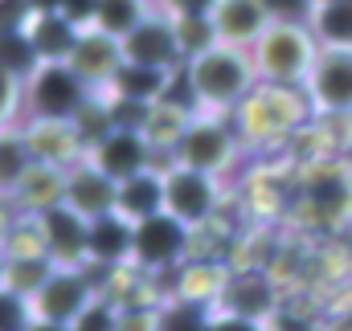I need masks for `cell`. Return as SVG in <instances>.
Wrapping results in <instances>:
<instances>
[{
  "label": "cell",
  "instance_id": "484cf974",
  "mask_svg": "<svg viewBox=\"0 0 352 331\" xmlns=\"http://www.w3.org/2000/svg\"><path fill=\"white\" fill-rule=\"evenodd\" d=\"M41 66L25 25H0V70L16 74V78H29L33 70Z\"/></svg>",
  "mask_w": 352,
  "mask_h": 331
},
{
  "label": "cell",
  "instance_id": "9a60e30c",
  "mask_svg": "<svg viewBox=\"0 0 352 331\" xmlns=\"http://www.w3.org/2000/svg\"><path fill=\"white\" fill-rule=\"evenodd\" d=\"M66 205L74 213H82L87 221H98V217L115 213V205H119V180H111L107 172H98L90 160H82V164H74L66 172Z\"/></svg>",
  "mask_w": 352,
  "mask_h": 331
},
{
  "label": "cell",
  "instance_id": "8992f818",
  "mask_svg": "<svg viewBox=\"0 0 352 331\" xmlns=\"http://www.w3.org/2000/svg\"><path fill=\"white\" fill-rule=\"evenodd\" d=\"M98 295H102V282L94 278V266H58L45 278V286L29 299V307H33V319L70 328Z\"/></svg>",
  "mask_w": 352,
  "mask_h": 331
},
{
  "label": "cell",
  "instance_id": "836d02e7",
  "mask_svg": "<svg viewBox=\"0 0 352 331\" xmlns=\"http://www.w3.org/2000/svg\"><path fill=\"white\" fill-rule=\"evenodd\" d=\"M205 331H266V323H263V319H250V315H238V311L217 307Z\"/></svg>",
  "mask_w": 352,
  "mask_h": 331
},
{
  "label": "cell",
  "instance_id": "603a6c76",
  "mask_svg": "<svg viewBox=\"0 0 352 331\" xmlns=\"http://www.w3.org/2000/svg\"><path fill=\"white\" fill-rule=\"evenodd\" d=\"M307 25L320 37V45L352 49V0H320V4H311Z\"/></svg>",
  "mask_w": 352,
  "mask_h": 331
},
{
  "label": "cell",
  "instance_id": "f35d334b",
  "mask_svg": "<svg viewBox=\"0 0 352 331\" xmlns=\"http://www.w3.org/2000/svg\"><path fill=\"white\" fill-rule=\"evenodd\" d=\"M29 4V12H58L62 8V0H25Z\"/></svg>",
  "mask_w": 352,
  "mask_h": 331
},
{
  "label": "cell",
  "instance_id": "ac0fdd59",
  "mask_svg": "<svg viewBox=\"0 0 352 331\" xmlns=\"http://www.w3.org/2000/svg\"><path fill=\"white\" fill-rule=\"evenodd\" d=\"M8 205L25 217H41L45 209H58L66 205V168H54V164H37L25 172V180L16 184V192L8 196Z\"/></svg>",
  "mask_w": 352,
  "mask_h": 331
},
{
  "label": "cell",
  "instance_id": "d590c367",
  "mask_svg": "<svg viewBox=\"0 0 352 331\" xmlns=\"http://www.w3.org/2000/svg\"><path fill=\"white\" fill-rule=\"evenodd\" d=\"M160 12H168V16H213V8H217V0H152Z\"/></svg>",
  "mask_w": 352,
  "mask_h": 331
},
{
  "label": "cell",
  "instance_id": "74e56055",
  "mask_svg": "<svg viewBox=\"0 0 352 331\" xmlns=\"http://www.w3.org/2000/svg\"><path fill=\"white\" fill-rule=\"evenodd\" d=\"M266 8L274 21H307L311 0H266Z\"/></svg>",
  "mask_w": 352,
  "mask_h": 331
},
{
  "label": "cell",
  "instance_id": "3957f363",
  "mask_svg": "<svg viewBox=\"0 0 352 331\" xmlns=\"http://www.w3.org/2000/svg\"><path fill=\"white\" fill-rule=\"evenodd\" d=\"M320 37L311 33L307 21H274L263 37L254 41L250 58L258 70V82L270 86H299L307 82L316 58H320Z\"/></svg>",
  "mask_w": 352,
  "mask_h": 331
},
{
  "label": "cell",
  "instance_id": "9c48e42d",
  "mask_svg": "<svg viewBox=\"0 0 352 331\" xmlns=\"http://www.w3.org/2000/svg\"><path fill=\"white\" fill-rule=\"evenodd\" d=\"M303 94L316 119H352V49L324 45L303 82Z\"/></svg>",
  "mask_w": 352,
  "mask_h": 331
},
{
  "label": "cell",
  "instance_id": "7c38bea8",
  "mask_svg": "<svg viewBox=\"0 0 352 331\" xmlns=\"http://www.w3.org/2000/svg\"><path fill=\"white\" fill-rule=\"evenodd\" d=\"M37 229L54 266H90V221L82 213H74L70 205L45 209L37 217Z\"/></svg>",
  "mask_w": 352,
  "mask_h": 331
},
{
  "label": "cell",
  "instance_id": "d4e9b609",
  "mask_svg": "<svg viewBox=\"0 0 352 331\" xmlns=\"http://www.w3.org/2000/svg\"><path fill=\"white\" fill-rule=\"evenodd\" d=\"M54 270L58 266H54L50 253H8V282L4 286L16 290V295H25V299H33Z\"/></svg>",
  "mask_w": 352,
  "mask_h": 331
},
{
  "label": "cell",
  "instance_id": "ffe728a7",
  "mask_svg": "<svg viewBox=\"0 0 352 331\" xmlns=\"http://www.w3.org/2000/svg\"><path fill=\"white\" fill-rule=\"evenodd\" d=\"M25 33H29V41H33V49H37L41 62H70L82 29L70 25L62 12H29Z\"/></svg>",
  "mask_w": 352,
  "mask_h": 331
},
{
  "label": "cell",
  "instance_id": "277c9868",
  "mask_svg": "<svg viewBox=\"0 0 352 331\" xmlns=\"http://www.w3.org/2000/svg\"><path fill=\"white\" fill-rule=\"evenodd\" d=\"M242 148L246 144H242V135H238L230 115H205L201 111L188 123V131L180 135L168 164H184V168H197V172H209V176L226 180L242 160Z\"/></svg>",
  "mask_w": 352,
  "mask_h": 331
},
{
  "label": "cell",
  "instance_id": "1f68e13d",
  "mask_svg": "<svg viewBox=\"0 0 352 331\" xmlns=\"http://www.w3.org/2000/svg\"><path fill=\"white\" fill-rule=\"evenodd\" d=\"M33 328V307L25 295L0 286V331H29Z\"/></svg>",
  "mask_w": 352,
  "mask_h": 331
},
{
  "label": "cell",
  "instance_id": "7bdbcfd3",
  "mask_svg": "<svg viewBox=\"0 0 352 331\" xmlns=\"http://www.w3.org/2000/svg\"><path fill=\"white\" fill-rule=\"evenodd\" d=\"M311 4H320V0H311Z\"/></svg>",
  "mask_w": 352,
  "mask_h": 331
},
{
  "label": "cell",
  "instance_id": "f1b7e54d",
  "mask_svg": "<svg viewBox=\"0 0 352 331\" xmlns=\"http://www.w3.org/2000/svg\"><path fill=\"white\" fill-rule=\"evenodd\" d=\"M173 25H176V41H180V58L184 62H192V58L209 54L213 45H221L213 16H176Z\"/></svg>",
  "mask_w": 352,
  "mask_h": 331
},
{
  "label": "cell",
  "instance_id": "4dcf8cb0",
  "mask_svg": "<svg viewBox=\"0 0 352 331\" xmlns=\"http://www.w3.org/2000/svg\"><path fill=\"white\" fill-rule=\"evenodd\" d=\"M25 123V78L0 70V131Z\"/></svg>",
  "mask_w": 352,
  "mask_h": 331
},
{
  "label": "cell",
  "instance_id": "5bb4252c",
  "mask_svg": "<svg viewBox=\"0 0 352 331\" xmlns=\"http://www.w3.org/2000/svg\"><path fill=\"white\" fill-rule=\"evenodd\" d=\"M70 66L78 70V78L90 90H107L115 82V74L127 66V54H123V41L102 33V29H82L78 33V45L70 54Z\"/></svg>",
  "mask_w": 352,
  "mask_h": 331
},
{
  "label": "cell",
  "instance_id": "ab89813d",
  "mask_svg": "<svg viewBox=\"0 0 352 331\" xmlns=\"http://www.w3.org/2000/svg\"><path fill=\"white\" fill-rule=\"evenodd\" d=\"M8 282V249H4V242H0V286Z\"/></svg>",
  "mask_w": 352,
  "mask_h": 331
},
{
  "label": "cell",
  "instance_id": "4fadbf2b",
  "mask_svg": "<svg viewBox=\"0 0 352 331\" xmlns=\"http://www.w3.org/2000/svg\"><path fill=\"white\" fill-rule=\"evenodd\" d=\"M29 152L37 164H54V168H70L87 160V139L74 123H58V119H25L21 123Z\"/></svg>",
  "mask_w": 352,
  "mask_h": 331
},
{
  "label": "cell",
  "instance_id": "44dd1931",
  "mask_svg": "<svg viewBox=\"0 0 352 331\" xmlns=\"http://www.w3.org/2000/svg\"><path fill=\"white\" fill-rule=\"evenodd\" d=\"M115 213H123L131 225L164 213V164H156V168H148V172H140V176H131V180H123L119 184Z\"/></svg>",
  "mask_w": 352,
  "mask_h": 331
},
{
  "label": "cell",
  "instance_id": "6da1fadb",
  "mask_svg": "<svg viewBox=\"0 0 352 331\" xmlns=\"http://www.w3.org/2000/svg\"><path fill=\"white\" fill-rule=\"evenodd\" d=\"M184 78L205 115H234L258 86V70L250 49L238 45H213L209 54L184 62Z\"/></svg>",
  "mask_w": 352,
  "mask_h": 331
},
{
  "label": "cell",
  "instance_id": "d6a6232c",
  "mask_svg": "<svg viewBox=\"0 0 352 331\" xmlns=\"http://www.w3.org/2000/svg\"><path fill=\"white\" fill-rule=\"evenodd\" d=\"M160 303H123V319L119 331H160V315H156Z\"/></svg>",
  "mask_w": 352,
  "mask_h": 331
},
{
  "label": "cell",
  "instance_id": "60d3db41",
  "mask_svg": "<svg viewBox=\"0 0 352 331\" xmlns=\"http://www.w3.org/2000/svg\"><path fill=\"white\" fill-rule=\"evenodd\" d=\"M29 331H70V328H62V323H41V319H33V328Z\"/></svg>",
  "mask_w": 352,
  "mask_h": 331
},
{
  "label": "cell",
  "instance_id": "7a4b0ae2",
  "mask_svg": "<svg viewBox=\"0 0 352 331\" xmlns=\"http://www.w3.org/2000/svg\"><path fill=\"white\" fill-rule=\"evenodd\" d=\"M307 115H311V106H307V94L299 86L258 82L254 94L230 119H234L246 148H270V144H283L287 135H295L307 123Z\"/></svg>",
  "mask_w": 352,
  "mask_h": 331
},
{
  "label": "cell",
  "instance_id": "52a82bcc",
  "mask_svg": "<svg viewBox=\"0 0 352 331\" xmlns=\"http://www.w3.org/2000/svg\"><path fill=\"white\" fill-rule=\"evenodd\" d=\"M221 176L197 172L184 164H164V213L184 221L188 229H205L221 209Z\"/></svg>",
  "mask_w": 352,
  "mask_h": 331
},
{
  "label": "cell",
  "instance_id": "cb8c5ba5",
  "mask_svg": "<svg viewBox=\"0 0 352 331\" xmlns=\"http://www.w3.org/2000/svg\"><path fill=\"white\" fill-rule=\"evenodd\" d=\"M33 168V152L21 127H4L0 131V201H8L16 192V184L25 180V172Z\"/></svg>",
  "mask_w": 352,
  "mask_h": 331
},
{
  "label": "cell",
  "instance_id": "e0dca14e",
  "mask_svg": "<svg viewBox=\"0 0 352 331\" xmlns=\"http://www.w3.org/2000/svg\"><path fill=\"white\" fill-rule=\"evenodd\" d=\"M217 307L238 311V315H250V319H263L266 323L283 303H278V290H274V278H270V274H263V270H234Z\"/></svg>",
  "mask_w": 352,
  "mask_h": 331
},
{
  "label": "cell",
  "instance_id": "8d00e7d4",
  "mask_svg": "<svg viewBox=\"0 0 352 331\" xmlns=\"http://www.w3.org/2000/svg\"><path fill=\"white\" fill-rule=\"evenodd\" d=\"M98 4L102 0H62V16L70 21V25H78V29H94V21H98Z\"/></svg>",
  "mask_w": 352,
  "mask_h": 331
},
{
  "label": "cell",
  "instance_id": "5b68a950",
  "mask_svg": "<svg viewBox=\"0 0 352 331\" xmlns=\"http://www.w3.org/2000/svg\"><path fill=\"white\" fill-rule=\"evenodd\" d=\"M94 98L78 70L70 62H41L29 78H25V119H58V123H74Z\"/></svg>",
  "mask_w": 352,
  "mask_h": 331
},
{
  "label": "cell",
  "instance_id": "30bf717a",
  "mask_svg": "<svg viewBox=\"0 0 352 331\" xmlns=\"http://www.w3.org/2000/svg\"><path fill=\"white\" fill-rule=\"evenodd\" d=\"M87 160L98 172H107L111 180L123 184V180H131V176H140V172L160 164V152L152 148V139L144 131H135V127H111L102 139L90 144Z\"/></svg>",
  "mask_w": 352,
  "mask_h": 331
},
{
  "label": "cell",
  "instance_id": "f546056e",
  "mask_svg": "<svg viewBox=\"0 0 352 331\" xmlns=\"http://www.w3.org/2000/svg\"><path fill=\"white\" fill-rule=\"evenodd\" d=\"M119 319H123V303L111 299V295H98L87 311L70 323V331H119Z\"/></svg>",
  "mask_w": 352,
  "mask_h": 331
},
{
  "label": "cell",
  "instance_id": "7402d4cb",
  "mask_svg": "<svg viewBox=\"0 0 352 331\" xmlns=\"http://www.w3.org/2000/svg\"><path fill=\"white\" fill-rule=\"evenodd\" d=\"M173 78H176V70H156V66H135V62H127V66L115 74V82L107 86V94L156 106V102H164V98H168Z\"/></svg>",
  "mask_w": 352,
  "mask_h": 331
},
{
  "label": "cell",
  "instance_id": "2e32d148",
  "mask_svg": "<svg viewBox=\"0 0 352 331\" xmlns=\"http://www.w3.org/2000/svg\"><path fill=\"white\" fill-rule=\"evenodd\" d=\"M213 25L221 45H238V49H254V41L274 25L266 0H217L213 8Z\"/></svg>",
  "mask_w": 352,
  "mask_h": 331
},
{
  "label": "cell",
  "instance_id": "e575fe53",
  "mask_svg": "<svg viewBox=\"0 0 352 331\" xmlns=\"http://www.w3.org/2000/svg\"><path fill=\"white\" fill-rule=\"evenodd\" d=\"M266 331H320V323L303 311H291V307H278L270 319H266Z\"/></svg>",
  "mask_w": 352,
  "mask_h": 331
},
{
  "label": "cell",
  "instance_id": "8fae6325",
  "mask_svg": "<svg viewBox=\"0 0 352 331\" xmlns=\"http://www.w3.org/2000/svg\"><path fill=\"white\" fill-rule=\"evenodd\" d=\"M123 54L135 66H156V70H180L184 66L180 41H176V25H173V16L160 12V8H152L144 16V25H135L123 37Z\"/></svg>",
  "mask_w": 352,
  "mask_h": 331
},
{
  "label": "cell",
  "instance_id": "b9f144b4",
  "mask_svg": "<svg viewBox=\"0 0 352 331\" xmlns=\"http://www.w3.org/2000/svg\"><path fill=\"white\" fill-rule=\"evenodd\" d=\"M0 233H4V221H0Z\"/></svg>",
  "mask_w": 352,
  "mask_h": 331
},
{
  "label": "cell",
  "instance_id": "d6986e66",
  "mask_svg": "<svg viewBox=\"0 0 352 331\" xmlns=\"http://www.w3.org/2000/svg\"><path fill=\"white\" fill-rule=\"evenodd\" d=\"M131 249H135V225L123 213H107L90 221V266L94 270L131 266Z\"/></svg>",
  "mask_w": 352,
  "mask_h": 331
},
{
  "label": "cell",
  "instance_id": "83f0119b",
  "mask_svg": "<svg viewBox=\"0 0 352 331\" xmlns=\"http://www.w3.org/2000/svg\"><path fill=\"white\" fill-rule=\"evenodd\" d=\"M217 307H205V303H192L184 295H168L156 315H160V331H205L209 319H213Z\"/></svg>",
  "mask_w": 352,
  "mask_h": 331
},
{
  "label": "cell",
  "instance_id": "4316f807",
  "mask_svg": "<svg viewBox=\"0 0 352 331\" xmlns=\"http://www.w3.org/2000/svg\"><path fill=\"white\" fill-rule=\"evenodd\" d=\"M152 8H156L152 0H102L94 29H102V33H111V37L123 41L135 25H144V16H148Z\"/></svg>",
  "mask_w": 352,
  "mask_h": 331
},
{
  "label": "cell",
  "instance_id": "ba28073f",
  "mask_svg": "<svg viewBox=\"0 0 352 331\" xmlns=\"http://www.w3.org/2000/svg\"><path fill=\"white\" fill-rule=\"evenodd\" d=\"M197 229H188L184 221H176L173 213H156L148 221L135 225V249H131V266L144 274H173L188 262Z\"/></svg>",
  "mask_w": 352,
  "mask_h": 331
}]
</instances>
